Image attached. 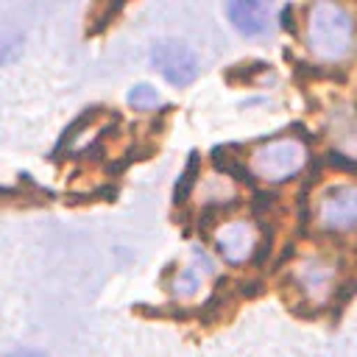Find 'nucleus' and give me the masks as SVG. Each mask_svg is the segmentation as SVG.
I'll use <instances>...</instances> for the list:
<instances>
[{
    "mask_svg": "<svg viewBox=\"0 0 357 357\" xmlns=\"http://www.w3.org/2000/svg\"><path fill=\"white\" fill-rule=\"evenodd\" d=\"M223 8L229 22L248 39L268 33L273 22V3H265V0H229Z\"/></svg>",
    "mask_w": 357,
    "mask_h": 357,
    "instance_id": "nucleus-5",
    "label": "nucleus"
},
{
    "mask_svg": "<svg viewBox=\"0 0 357 357\" xmlns=\"http://www.w3.org/2000/svg\"><path fill=\"white\" fill-rule=\"evenodd\" d=\"M307 47L321 61H340L354 47V17L340 3H312L307 11Z\"/></svg>",
    "mask_w": 357,
    "mask_h": 357,
    "instance_id": "nucleus-1",
    "label": "nucleus"
},
{
    "mask_svg": "<svg viewBox=\"0 0 357 357\" xmlns=\"http://www.w3.org/2000/svg\"><path fill=\"white\" fill-rule=\"evenodd\" d=\"M248 165L259 181L279 184V181L298 176V170L307 165V148L298 137H276V139L257 145L251 151Z\"/></svg>",
    "mask_w": 357,
    "mask_h": 357,
    "instance_id": "nucleus-2",
    "label": "nucleus"
},
{
    "mask_svg": "<svg viewBox=\"0 0 357 357\" xmlns=\"http://www.w3.org/2000/svg\"><path fill=\"white\" fill-rule=\"evenodd\" d=\"M335 148L343 151L346 156L357 159V114L354 112H337L335 114Z\"/></svg>",
    "mask_w": 357,
    "mask_h": 357,
    "instance_id": "nucleus-8",
    "label": "nucleus"
},
{
    "mask_svg": "<svg viewBox=\"0 0 357 357\" xmlns=\"http://www.w3.org/2000/svg\"><path fill=\"white\" fill-rule=\"evenodd\" d=\"M6 357H45V354L36 351V349H20V351H11V354H6Z\"/></svg>",
    "mask_w": 357,
    "mask_h": 357,
    "instance_id": "nucleus-11",
    "label": "nucleus"
},
{
    "mask_svg": "<svg viewBox=\"0 0 357 357\" xmlns=\"http://www.w3.org/2000/svg\"><path fill=\"white\" fill-rule=\"evenodd\" d=\"M159 92L151 86V84H134L128 89V106H134L137 112H151L159 106Z\"/></svg>",
    "mask_w": 357,
    "mask_h": 357,
    "instance_id": "nucleus-9",
    "label": "nucleus"
},
{
    "mask_svg": "<svg viewBox=\"0 0 357 357\" xmlns=\"http://www.w3.org/2000/svg\"><path fill=\"white\" fill-rule=\"evenodd\" d=\"M315 220L324 231H357V184H335L318 195Z\"/></svg>",
    "mask_w": 357,
    "mask_h": 357,
    "instance_id": "nucleus-4",
    "label": "nucleus"
},
{
    "mask_svg": "<svg viewBox=\"0 0 357 357\" xmlns=\"http://www.w3.org/2000/svg\"><path fill=\"white\" fill-rule=\"evenodd\" d=\"M151 64L173 86H190L201 73V61H198L195 50L178 39L153 42L151 45Z\"/></svg>",
    "mask_w": 357,
    "mask_h": 357,
    "instance_id": "nucleus-3",
    "label": "nucleus"
},
{
    "mask_svg": "<svg viewBox=\"0 0 357 357\" xmlns=\"http://www.w3.org/2000/svg\"><path fill=\"white\" fill-rule=\"evenodd\" d=\"M215 245L220 251V257L231 265H240L251 257L254 245H257V234H254V226L245 223V220H234V223H226L215 231Z\"/></svg>",
    "mask_w": 357,
    "mask_h": 357,
    "instance_id": "nucleus-6",
    "label": "nucleus"
},
{
    "mask_svg": "<svg viewBox=\"0 0 357 357\" xmlns=\"http://www.w3.org/2000/svg\"><path fill=\"white\" fill-rule=\"evenodd\" d=\"M298 284H301V290L304 293H310V296H326L329 293V287H332V276H335V268L326 262V259H321V257H312V259H304L301 265H298Z\"/></svg>",
    "mask_w": 357,
    "mask_h": 357,
    "instance_id": "nucleus-7",
    "label": "nucleus"
},
{
    "mask_svg": "<svg viewBox=\"0 0 357 357\" xmlns=\"http://www.w3.org/2000/svg\"><path fill=\"white\" fill-rule=\"evenodd\" d=\"M22 45H20V36H8V33H0V64L6 61H14L20 56Z\"/></svg>",
    "mask_w": 357,
    "mask_h": 357,
    "instance_id": "nucleus-10",
    "label": "nucleus"
}]
</instances>
